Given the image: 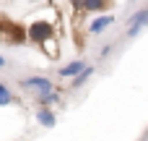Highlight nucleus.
Listing matches in <instances>:
<instances>
[{
  "label": "nucleus",
  "mask_w": 148,
  "mask_h": 141,
  "mask_svg": "<svg viewBox=\"0 0 148 141\" xmlns=\"http://www.w3.org/2000/svg\"><path fill=\"white\" fill-rule=\"evenodd\" d=\"M8 105H13V92L5 81H0V107H8Z\"/></svg>",
  "instance_id": "10"
},
{
  "label": "nucleus",
  "mask_w": 148,
  "mask_h": 141,
  "mask_svg": "<svg viewBox=\"0 0 148 141\" xmlns=\"http://www.w3.org/2000/svg\"><path fill=\"white\" fill-rule=\"evenodd\" d=\"M125 21H127L125 37H127V39H135L138 34H143V31L148 29V5L146 8H138V10H135L133 16H127Z\"/></svg>",
  "instance_id": "3"
},
{
  "label": "nucleus",
  "mask_w": 148,
  "mask_h": 141,
  "mask_svg": "<svg viewBox=\"0 0 148 141\" xmlns=\"http://www.w3.org/2000/svg\"><path fill=\"white\" fill-rule=\"evenodd\" d=\"M86 65H88L86 60H68L65 65H60L57 76H60V78H70V81H73L75 76H81V73L86 71Z\"/></svg>",
  "instance_id": "4"
},
{
  "label": "nucleus",
  "mask_w": 148,
  "mask_h": 141,
  "mask_svg": "<svg viewBox=\"0 0 148 141\" xmlns=\"http://www.w3.org/2000/svg\"><path fill=\"white\" fill-rule=\"evenodd\" d=\"M36 123L39 126H44V128H52L55 123H57V115H55V110H49V107H36Z\"/></svg>",
  "instance_id": "7"
},
{
  "label": "nucleus",
  "mask_w": 148,
  "mask_h": 141,
  "mask_svg": "<svg viewBox=\"0 0 148 141\" xmlns=\"http://www.w3.org/2000/svg\"><path fill=\"white\" fill-rule=\"evenodd\" d=\"M73 8L78 13H99V16H104L109 3H104V0H81V3H73Z\"/></svg>",
  "instance_id": "5"
},
{
  "label": "nucleus",
  "mask_w": 148,
  "mask_h": 141,
  "mask_svg": "<svg viewBox=\"0 0 148 141\" xmlns=\"http://www.w3.org/2000/svg\"><path fill=\"white\" fill-rule=\"evenodd\" d=\"M18 86H21V89H26V92H34V97L57 92V89H55V81H52L49 76H42V73H34V76L21 78V81H18Z\"/></svg>",
  "instance_id": "1"
},
{
  "label": "nucleus",
  "mask_w": 148,
  "mask_h": 141,
  "mask_svg": "<svg viewBox=\"0 0 148 141\" xmlns=\"http://www.w3.org/2000/svg\"><path fill=\"white\" fill-rule=\"evenodd\" d=\"M55 37V24L52 18H34L29 24V39L36 42V44H44Z\"/></svg>",
  "instance_id": "2"
},
{
  "label": "nucleus",
  "mask_w": 148,
  "mask_h": 141,
  "mask_svg": "<svg viewBox=\"0 0 148 141\" xmlns=\"http://www.w3.org/2000/svg\"><path fill=\"white\" fill-rule=\"evenodd\" d=\"M55 102H60V94H57V92H52V94H39V97H36V107H49V110H52Z\"/></svg>",
  "instance_id": "9"
},
{
  "label": "nucleus",
  "mask_w": 148,
  "mask_h": 141,
  "mask_svg": "<svg viewBox=\"0 0 148 141\" xmlns=\"http://www.w3.org/2000/svg\"><path fill=\"white\" fill-rule=\"evenodd\" d=\"M112 52V44H107V47H101V52H99V58H107Z\"/></svg>",
  "instance_id": "11"
},
{
  "label": "nucleus",
  "mask_w": 148,
  "mask_h": 141,
  "mask_svg": "<svg viewBox=\"0 0 148 141\" xmlns=\"http://www.w3.org/2000/svg\"><path fill=\"white\" fill-rule=\"evenodd\" d=\"M8 65V60H5V55H0V68H5Z\"/></svg>",
  "instance_id": "12"
},
{
  "label": "nucleus",
  "mask_w": 148,
  "mask_h": 141,
  "mask_svg": "<svg viewBox=\"0 0 148 141\" xmlns=\"http://www.w3.org/2000/svg\"><path fill=\"white\" fill-rule=\"evenodd\" d=\"M94 73H96V68H94V65H86V71H83L81 76H75V78L70 81V89H81V86H83V84H86V81H88V78H91Z\"/></svg>",
  "instance_id": "8"
},
{
  "label": "nucleus",
  "mask_w": 148,
  "mask_h": 141,
  "mask_svg": "<svg viewBox=\"0 0 148 141\" xmlns=\"http://www.w3.org/2000/svg\"><path fill=\"white\" fill-rule=\"evenodd\" d=\"M112 24H114V16H112V13L96 16V18H91V21H88V34H91V37H99V34H101V31H107Z\"/></svg>",
  "instance_id": "6"
}]
</instances>
